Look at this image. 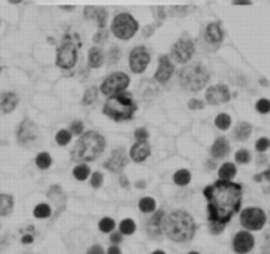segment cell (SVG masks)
Wrapping results in <instances>:
<instances>
[{
  "label": "cell",
  "instance_id": "cell-1",
  "mask_svg": "<svg viewBox=\"0 0 270 254\" xmlns=\"http://www.w3.org/2000/svg\"><path fill=\"white\" fill-rule=\"evenodd\" d=\"M203 194L207 198L209 231L218 234L226 228L227 223L237 213L243 199L241 185L231 181L219 179L214 185L206 187Z\"/></svg>",
  "mask_w": 270,
  "mask_h": 254
},
{
  "label": "cell",
  "instance_id": "cell-2",
  "mask_svg": "<svg viewBox=\"0 0 270 254\" xmlns=\"http://www.w3.org/2000/svg\"><path fill=\"white\" fill-rule=\"evenodd\" d=\"M195 223L185 211H173L164 217L162 231L170 240L175 242L190 241L195 234Z\"/></svg>",
  "mask_w": 270,
  "mask_h": 254
},
{
  "label": "cell",
  "instance_id": "cell-3",
  "mask_svg": "<svg viewBox=\"0 0 270 254\" xmlns=\"http://www.w3.org/2000/svg\"><path fill=\"white\" fill-rule=\"evenodd\" d=\"M105 148V140L102 134L96 132H86L82 134L71 150V160L74 162L95 161L103 153Z\"/></svg>",
  "mask_w": 270,
  "mask_h": 254
},
{
  "label": "cell",
  "instance_id": "cell-4",
  "mask_svg": "<svg viewBox=\"0 0 270 254\" xmlns=\"http://www.w3.org/2000/svg\"><path fill=\"white\" fill-rule=\"evenodd\" d=\"M137 106L132 99L131 92H119V94L109 96V99L105 102L103 112L105 116L111 117L115 121L131 120L135 115Z\"/></svg>",
  "mask_w": 270,
  "mask_h": 254
},
{
  "label": "cell",
  "instance_id": "cell-5",
  "mask_svg": "<svg viewBox=\"0 0 270 254\" xmlns=\"http://www.w3.org/2000/svg\"><path fill=\"white\" fill-rule=\"evenodd\" d=\"M209 81V74L205 66L199 62L190 64L186 67H183L181 74H179V82L183 88L188 91H199Z\"/></svg>",
  "mask_w": 270,
  "mask_h": 254
},
{
  "label": "cell",
  "instance_id": "cell-6",
  "mask_svg": "<svg viewBox=\"0 0 270 254\" xmlns=\"http://www.w3.org/2000/svg\"><path fill=\"white\" fill-rule=\"evenodd\" d=\"M111 30L119 40H129L137 33L139 22L131 13L122 12L118 13L112 20Z\"/></svg>",
  "mask_w": 270,
  "mask_h": 254
},
{
  "label": "cell",
  "instance_id": "cell-7",
  "mask_svg": "<svg viewBox=\"0 0 270 254\" xmlns=\"http://www.w3.org/2000/svg\"><path fill=\"white\" fill-rule=\"evenodd\" d=\"M77 60H78V45L66 36L62 45L57 50V66L61 69H71L77 64Z\"/></svg>",
  "mask_w": 270,
  "mask_h": 254
},
{
  "label": "cell",
  "instance_id": "cell-8",
  "mask_svg": "<svg viewBox=\"0 0 270 254\" xmlns=\"http://www.w3.org/2000/svg\"><path fill=\"white\" fill-rule=\"evenodd\" d=\"M240 223L248 231H260L266 224V213L258 207L245 208L240 215Z\"/></svg>",
  "mask_w": 270,
  "mask_h": 254
},
{
  "label": "cell",
  "instance_id": "cell-9",
  "mask_svg": "<svg viewBox=\"0 0 270 254\" xmlns=\"http://www.w3.org/2000/svg\"><path fill=\"white\" fill-rule=\"evenodd\" d=\"M131 79L125 73H113L111 74L104 82L102 83L101 90L105 96H113V95L123 92L126 90V87L129 86Z\"/></svg>",
  "mask_w": 270,
  "mask_h": 254
},
{
  "label": "cell",
  "instance_id": "cell-10",
  "mask_svg": "<svg viewBox=\"0 0 270 254\" xmlns=\"http://www.w3.org/2000/svg\"><path fill=\"white\" fill-rule=\"evenodd\" d=\"M194 52H195L194 42L188 37H182L171 47V58L178 64H186L187 61L191 60Z\"/></svg>",
  "mask_w": 270,
  "mask_h": 254
},
{
  "label": "cell",
  "instance_id": "cell-11",
  "mask_svg": "<svg viewBox=\"0 0 270 254\" xmlns=\"http://www.w3.org/2000/svg\"><path fill=\"white\" fill-rule=\"evenodd\" d=\"M150 62V54L145 46H137L131 52L129 56V66L131 70L136 74L144 73Z\"/></svg>",
  "mask_w": 270,
  "mask_h": 254
},
{
  "label": "cell",
  "instance_id": "cell-12",
  "mask_svg": "<svg viewBox=\"0 0 270 254\" xmlns=\"http://www.w3.org/2000/svg\"><path fill=\"white\" fill-rule=\"evenodd\" d=\"M18 141L21 145H26V144H31L35 142L39 138V129H37V125L29 119H24L21 121V124L19 125L18 128Z\"/></svg>",
  "mask_w": 270,
  "mask_h": 254
},
{
  "label": "cell",
  "instance_id": "cell-13",
  "mask_svg": "<svg viewBox=\"0 0 270 254\" xmlns=\"http://www.w3.org/2000/svg\"><path fill=\"white\" fill-rule=\"evenodd\" d=\"M206 99L208 104H212V106L226 103L231 99V92L226 85H216V86L209 87L208 90L206 91Z\"/></svg>",
  "mask_w": 270,
  "mask_h": 254
},
{
  "label": "cell",
  "instance_id": "cell-14",
  "mask_svg": "<svg viewBox=\"0 0 270 254\" xmlns=\"http://www.w3.org/2000/svg\"><path fill=\"white\" fill-rule=\"evenodd\" d=\"M128 155L123 148H118L112 151L111 158L104 162V168L108 169L109 171L113 172H122V170L128 165Z\"/></svg>",
  "mask_w": 270,
  "mask_h": 254
},
{
  "label": "cell",
  "instance_id": "cell-15",
  "mask_svg": "<svg viewBox=\"0 0 270 254\" xmlns=\"http://www.w3.org/2000/svg\"><path fill=\"white\" fill-rule=\"evenodd\" d=\"M254 246V237L249 232L241 231L233 238V249L236 253L247 254L253 249Z\"/></svg>",
  "mask_w": 270,
  "mask_h": 254
},
{
  "label": "cell",
  "instance_id": "cell-16",
  "mask_svg": "<svg viewBox=\"0 0 270 254\" xmlns=\"http://www.w3.org/2000/svg\"><path fill=\"white\" fill-rule=\"evenodd\" d=\"M174 71V66L171 64V61L167 56L160 57V62H158V70L154 74V79L160 83H165L170 79Z\"/></svg>",
  "mask_w": 270,
  "mask_h": 254
},
{
  "label": "cell",
  "instance_id": "cell-17",
  "mask_svg": "<svg viewBox=\"0 0 270 254\" xmlns=\"http://www.w3.org/2000/svg\"><path fill=\"white\" fill-rule=\"evenodd\" d=\"M164 217H165V212L157 211L149 219L146 228H148V233L153 238H160L162 236V233H164V231H162Z\"/></svg>",
  "mask_w": 270,
  "mask_h": 254
},
{
  "label": "cell",
  "instance_id": "cell-18",
  "mask_svg": "<svg viewBox=\"0 0 270 254\" xmlns=\"http://www.w3.org/2000/svg\"><path fill=\"white\" fill-rule=\"evenodd\" d=\"M129 155L135 162H144L150 155V147L146 141H139L129 150Z\"/></svg>",
  "mask_w": 270,
  "mask_h": 254
},
{
  "label": "cell",
  "instance_id": "cell-19",
  "mask_svg": "<svg viewBox=\"0 0 270 254\" xmlns=\"http://www.w3.org/2000/svg\"><path fill=\"white\" fill-rule=\"evenodd\" d=\"M84 16L88 20H95L98 22L99 28H105L108 13H107V11L104 8H102V7H86L84 8Z\"/></svg>",
  "mask_w": 270,
  "mask_h": 254
},
{
  "label": "cell",
  "instance_id": "cell-20",
  "mask_svg": "<svg viewBox=\"0 0 270 254\" xmlns=\"http://www.w3.org/2000/svg\"><path fill=\"white\" fill-rule=\"evenodd\" d=\"M223 37H224V33H223L222 26L219 22H211L207 25L205 32V39L207 42L218 45L223 41Z\"/></svg>",
  "mask_w": 270,
  "mask_h": 254
},
{
  "label": "cell",
  "instance_id": "cell-21",
  "mask_svg": "<svg viewBox=\"0 0 270 254\" xmlns=\"http://www.w3.org/2000/svg\"><path fill=\"white\" fill-rule=\"evenodd\" d=\"M229 150H231V147H229L228 140L224 137H219L216 138V141L211 148V154L214 158H223L229 153Z\"/></svg>",
  "mask_w": 270,
  "mask_h": 254
},
{
  "label": "cell",
  "instance_id": "cell-22",
  "mask_svg": "<svg viewBox=\"0 0 270 254\" xmlns=\"http://www.w3.org/2000/svg\"><path fill=\"white\" fill-rule=\"evenodd\" d=\"M18 104H19L18 95L13 94V92H5V94L1 95V98H0V109H1V112H4V113L12 112Z\"/></svg>",
  "mask_w": 270,
  "mask_h": 254
},
{
  "label": "cell",
  "instance_id": "cell-23",
  "mask_svg": "<svg viewBox=\"0 0 270 254\" xmlns=\"http://www.w3.org/2000/svg\"><path fill=\"white\" fill-rule=\"evenodd\" d=\"M104 62V53L102 50L101 47L92 46L90 50H88V65L92 69H98L101 67Z\"/></svg>",
  "mask_w": 270,
  "mask_h": 254
},
{
  "label": "cell",
  "instance_id": "cell-24",
  "mask_svg": "<svg viewBox=\"0 0 270 254\" xmlns=\"http://www.w3.org/2000/svg\"><path fill=\"white\" fill-rule=\"evenodd\" d=\"M236 172H237V169L233 164L231 162H226L224 165H222V168L219 169V178L223 179V181H231L232 178L235 177Z\"/></svg>",
  "mask_w": 270,
  "mask_h": 254
},
{
  "label": "cell",
  "instance_id": "cell-25",
  "mask_svg": "<svg viewBox=\"0 0 270 254\" xmlns=\"http://www.w3.org/2000/svg\"><path fill=\"white\" fill-rule=\"evenodd\" d=\"M252 133V125L249 124V123H239L237 127H236L235 129V137L239 140V141H245V140H248L249 136Z\"/></svg>",
  "mask_w": 270,
  "mask_h": 254
},
{
  "label": "cell",
  "instance_id": "cell-26",
  "mask_svg": "<svg viewBox=\"0 0 270 254\" xmlns=\"http://www.w3.org/2000/svg\"><path fill=\"white\" fill-rule=\"evenodd\" d=\"M13 208V198L11 195L0 194V216H7Z\"/></svg>",
  "mask_w": 270,
  "mask_h": 254
},
{
  "label": "cell",
  "instance_id": "cell-27",
  "mask_svg": "<svg viewBox=\"0 0 270 254\" xmlns=\"http://www.w3.org/2000/svg\"><path fill=\"white\" fill-rule=\"evenodd\" d=\"M191 181V174L186 169H181L174 174V183L178 186H187Z\"/></svg>",
  "mask_w": 270,
  "mask_h": 254
},
{
  "label": "cell",
  "instance_id": "cell-28",
  "mask_svg": "<svg viewBox=\"0 0 270 254\" xmlns=\"http://www.w3.org/2000/svg\"><path fill=\"white\" fill-rule=\"evenodd\" d=\"M139 208L144 213H150L156 210V200L150 196H145L139 202Z\"/></svg>",
  "mask_w": 270,
  "mask_h": 254
},
{
  "label": "cell",
  "instance_id": "cell-29",
  "mask_svg": "<svg viewBox=\"0 0 270 254\" xmlns=\"http://www.w3.org/2000/svg\"><path fill=\"white\" fill-rule=\"evenodd\" d=\"M33 213H35L37 219H46V217L52 215V208L46 203H41L39 206H36Z\"/></svg>",
  "mask_w": 270,
  "mask_h": 254
},
{
  "label": "cell",
  "instance_id": "cell-30",
  "mask_svg": "<svg viewBox=\"0 0 270 254\" xmlns=\"http://www.w3.org/2000/svg\"><path fill=\"white\" fill-rule=\"evenodd\" d=\"M231 116L227 115V113H220L215 119V125L218 127L220 130H227L229 127H231Z\"/></svg>",
  "mask_w": 270,
  "mask_h": 254
},
{
  "label": "cell",
  "instance_id": "cell-31",
  "mask_svg": "<svg viewBox=\"0 0 270 254\" xmlns=\"http://www.w3.org/2000/svg\"><path fill=\"white\" fill-rule=\"evenodd\" d=\"M73 174H74V177L77 178L78 181H84V179H87L88 175H90V168H88L87 165L79 164L78 166H75L74 168Z\"/></svg>",
  "mask_w": 270,
  "mask_h": 254
},
{
  "label": "cell",
  "instance_id": "cell-32",
  "mask_svg": "<svg viewBox=\"0 0 270 254\" xmlns=\"http://www.w3.org/2000/svg\"><path fill=\"white\" fill-rule=\"evenodd\" d=\"M36 165L39 166L40 169H49L50 168V165H52V157L48 154V153H40L37 157H36Z\"/></svg>",
  "mask_w": 270,
  "mask_h": 254
},
{
  "label": "cell",
  "instance_id": "cell-33",
  "mask_svg": "<svg viewBox=\"0 0 270 254\" xmlns=\"http://www.w3.org/2000/svg\"><path fill=\"white\" fill-rule=\"evenodd\" d=\"M194 9V7H170V8L165 9V12H169L170 16H178V18H181V16H186V15H188V12L190 11H192Z\"/></svg>",
  "mask_w": 270,
  "mask_h": 254
},
{
  "label": "cell",
  "instance_id": "cell-34",
  "mask_svg": "<svg viewBox=\"0 0 270 254\" xmlns=\"http://www.w3.org/2000/svg\"><path fill=\"white\" fill-rule=\"evenodd\" d=\"M135 231L136 224L132 219H125L120 223V232H122V234H132Z\"/></svg>",
  "mask_w": 270,
  "mask_h": 254
},
{
  "label": "cell",
  "instance_id": "cell-35",
  "mask_svg": "<svg viewBox=\"0 0 270 254\" xmlns=\"http://www.w3.org/2000/svg\"><path fill=\"white\" fill-rule=\"evenodd\" d=\"M57 144L58 145H61V147H65L67 145L70 141H71V133H70V130L67 129H62L60 130L56 136Z\"/></svg>",
  "mask_w": 270,
  "mask_h": 254
},
{
  "label": "cell",
  "instance_id": "cell-36",
  "mask_svg": "<svg viewBox=\"0 0 270 254\" xmlns=\"http://www.w3.org/2000/svg\"><path fill=\"white\" fill-rule=\"evenodd\" d=\"M113 228H115V221L111 217H104V219H102L99 221V229H101L102 232H112Z\"/></svg>",
  "mask_w": 270,
  "mask_h": 254
},
{
  "label": "cell",
  "instance_id": "cell-37",
  "mask_svg": "<svg viewBox=\"0 0 270 254\" xmlns=\"http://www.w3.org/2000/svg\"><path fill=\"white\" fill-rule=\"evenodd\" d=\"M98 98V90L96 87H90L83 96V104H92Z\"/></svg>",
  "mask_w": 270,
  "mask_h": 254
},
{
  "label": "cell",
  "instance_id": "cell-38",
  "mask_svg": "<svg viewBox=\"0 0 270 254\" xmlns=\"http://www.w3.org/2000/svg\"><path fill=\"white\" fill-rule=\"evenodd\" d=\"M235 160L237 164H248L250 161V153L247 149H240L235 154Z\"/></svg>",
  "mask_w": 270,
  "mask_h": 254
},
{
  "label": "cell",
  "instance_id": "cell-39",
  "mask_svg": "<svg viewBox=\"0 0 270 254\" xmlns=\"http://www.w3.org/2000/svg\"><path fill=\"white\" fill-rule=\"evenodd\" d=\"M107 39H108V32L105 30V28H101L96 32V35L94 36V41H95V43H99V45L104 43Z\"/></svg>",
  "mask_w": 270,
  "mask_h": 254
},
{
  "label": "cell",
  "instance_id": "cell-40",
  "mask_svg": "<svg viewBox=\"0 0 270 254\" xmlns=\"http://www.w3.org/2000/svg\"><path fill=\"white\" fill-rule=\"evenodd\" d=\"M256 109L260 113H269L270 112V100L269 99H260L256 104Z\"/></svg>",
  "mask_w": 270,
  "mask_h": 254
},
{
  "label": "cell",
  "instance_id": "cell-41",
  "mask_svg": "<svg viewBox=\"0 0 270 254\" xmlns=\"http://www.w3.org/2000/svg\"><path fill=\"white\" fill-rule=\"evenodd\" d=\"M270 148V140L268 137H261L256 142V150L260 153H264Z\"/></svg>",
  "mask_w": 270,
  "mask_h": 254
},
{
  "label": "cell",
  "instance_id": "cell-42",
  "mask_svg": "<svg viewBox=\"0 0 270 254\" xmlns=\"http://www.w3.org/2000/svg\"><path fill=\"white\" fill-rule=\"evenodd\" d=\"M83 128H84V125H83L82 121H79V120L73 121V123H71V125H70V133L79 136V134H82Z\"/></svg>",
  "mask_w": 270,
  "mask_h": 254
},
{
  "label": "cell",
  "instance_id": "cell-43",
  "mask_svg": "<svg viewBox=\"0 0 270 254\" xmlns=\"http://www.w3.org/2000/svg\"><path fill=\"white\" fill-rule=\"evenodd\" d=\"M92 187H95V189H99L102 185H103V175H102L99 171H95L92 174L91 181H90Z\"/></svg>",
  "mask_w": 270,
  "mask_h": 254
},
{
  "label": "cell",
  "instance_id": "cell-44",
  "mask_svg": "<svg viewBox=\"0 0 270 254\" xmlns=\"http://www.w3.org/2000/svg\"><path fill=\"white\" fill-rule=\"evenodd\" d=\"M135 137L136 140H139V141H145V140H148V130L145 129V128H139V129L135 132Z\"/></svg>",
  "mask_w": 270,
  "mask_h": 254
},
{
  "label": "cell",
  "instance_id": "cell-45",
  "mask_svg": "<svg viewBox=\"0 0 270 254\" xmlns=\"http://www.w3.org/2000/svg\"><path fill=\"white\" fill-rule=\"evenodd\" d=\"M188 108H191V109H202L203 108V102L198 99H191L188 102Z\"/></svg>",
  "mask_w": 270,
  "mask_h": 254
},
{
  "label": "cell",
  "instance_id": "cell-46",
  "mask_svg": "<svg viewBox=\"0 0 270 254\" xmlns=\"http://www.w3.org/2000/svg\"><path fill=\"white\" fill-rule=\"evenodd\" d=\"M111 241H112L113 245H116V244H120L123 241V234L122 232H113L111 234Z\"/></svg>",
  "mask_w": 270,
  "mask_h": 254
},
{
  "label": "cell",
  "instance_id": "cell-47",
  "mask_svg": "<svg viewBox=\"0 0 270 254\" xmlns=\"http://www.w3.org/2000/svg\"><path fill=\"white\" fill-rule=\"evenodd\" d=\"M87 254H104V250L103 248L99 245H94L92 248H90L87 252Z\"/></svg>",
  "mask_w": 270,
  "mask_h": 254
},
{
  "label": "cell",
  "instance_id": "cell-48",
  "mask_svg": "<svg viewBox=\"0 0 270 254\" xmlns=\"http://www.w3.org/2000/svg\"><path fill=\"white\" fill-rule=\"evenodd\" d=\"M232 4L235 5H250L252 0H232Z\"/></svg>",
  "mask_w": 270,
  "mask_h": 254
},
{
  "label": "cell",
  "instance_id": "cell-49",
  "mask_svg": "<svg viewBox=\"0 0 270 254\" xmlns=\"http://www.w3.org/2000/svg\"><path fill=\"white\" fill-rule=\"evenodd\" d=\"M107 254H122V250H120V248L116 245L111 246L108 249V252H107Z\"/></svg>",
  "mask_w": 270,
  "mask_h": 254
},
{
  "label": "cell",
  "instance_id": "cell-50",
  "mask_svg": "<svg viewBox=\"0 0 270 254\" xmlns=\"http://www.w3.org/2000/svg\"><path fill=\"white\" fill-rule=\"evenodd\" d=\"M32 241H33V236H32V234H24V236H22V244H31Z\"/></svg>",
  "mask_w": 270,
  "mask_h": 254
},
{
  "label": "cell",
  "instance_id": "cell-51",
  "mask_svg": "<svg viewBox=\"0 0 270 254\" xmlns=\"http://www.w3.org/2000/svg\"><path fill=\"white\" fill-rule=\"evenodd\" d=\"M128 185H129V183H128V178L125 177V175H122V177H120V186H122V187H128Z\"/></svg>",
  "mask_w": 270,
  "mask_h": 254
},
{
  "label": "cell",
  "instance_id": "cell-52",
  "mask_svg": "<svg viewBox=\"0 0 270 254\" xmlns=\"http://www.w3.org/2000/svg\"><path fill=\"white\" fill-rule=\"evenodd\" d=\"M152 32H153V26H146V28H144L145 37H149V36L152 35Z\"/></svg>",
  "mask_w": 270,
  "mask_h": 254
},
{
  "label": "cell",
  "instance_id": "cell-53",
  "mask_svg": "<svg viewBox=\"0 0 270 254\" xmlns=\"http://www.w3.org/2000/svg\"><path fill=\"white\" fill-rule=\"evenodd\" d=\"M145 182L144 181H139L137 182V183H136V187H137V189H145Z\"/></svg>",
  "mask_w": 270,
  "mask_h": 254
},
{
  "label": "cell",
  "instance_id": "cell-54",
  "mask_svg": "<svg viewBox=\"0 0 270 254\" xmlns=\"http://www.w3.org/2000/svg\"><path fill=\"white\" fill-rule=\"evenodd\" d=\"M261 175L262 178H266V179L270 182V170H266V171L264 172V174H261Z\"/></svg>",
  "mask_w": 270,
  "mask_h": 254
},
{
  "label": "cell",
  "instance_id": "cell-55",
  "mask_svg": "<svg viewBox=\"0 0 270 254\" xmlns=\"http://www.w3.org/2000/svg\"><path fill=\"white\" fill-rule=\"evenodd\" d=\"M8 1L11 3V4H20V3H22L24 0H8Z\"/></svg>",
  "mask_w": 270,
  "mask_h": 254
},
{
  "label": "cell",
  "instance_id": "cell-56",
  "mask_svg": "<svg viewBox=\"0 0 270 254\" xmlns=\"http://www.w3.org/2000/svg\"><path fill=\"white\" fill-rule=\"evenodd\" d=\"M207 168L214 169L215 168V164H212V162H209V164H207Z\"/></svg>",
  "mask_w": 270,
  "mask_h": 254
},
{
  "label": "cell",
  "instance_id": "cell-57",
  "mask_svg": "<svg viewBox=\"0 0 270 254\" xmlns=\"http://www.w3.org/2000/svg\"><path fill=\"white\" fill-rule=\"evenodd\" d=\"M153 254H165L162 250H156V252H153Z\"/></svg>",
  "mask_w": 270,
  "mask_h": 254
},
{
  "label": "cell",
  "instance_id": "cell-58",
  "mask_svg": "<svg viewBox=\"0 0 270 254\" xmlns=\"http://www.w3.org/2000/svg\"><path fill=\"white\" fill-rule=\"evenodd\" d=\"M63 9H67V11H71V9H74V7H62Z\"/></svg>",
  "mask_w": 270,
  "mask_h": 254
},
{
  "label": "cell",
  "instance_id": "cell-59",
  "mask_svg": "<svg viewBox=\"0 0 270 254\" xmlns=\"http://www.w3.org/2000/svg\"><path fill=\"white\" fill-rule=\"evenodd\" d=\"M188 254H199V253H196V252H191V253H188Z\"/></svg>",
  "mask_w": 270,
  "mask_h": 254
},
{
  "label": "cell",
  "instance_id": "cell-60",
  "mask_svg": "<svg viewBox=\"0 0 270 254\" xmlns=\"http://www.w3.org/2000/svg\"><path fill=\"white\" fill-rule=\"evenodd\" d=\"M0 71H1V67H0Z\"/></svg>",
  "mask_w": 270,
  "mask_h": 254
}]
</instances>
